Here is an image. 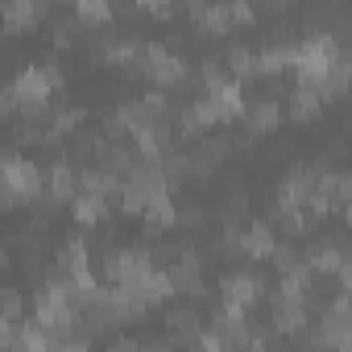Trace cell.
<instances>
[{
  "instance_id": "obj_1",
  "label": "cell",
  "mask_w": 352,
  "mask_h": 352,
  "mask_svg": "<svg viewBox=\"0 0 352 352\" xmlns=\"http://www.w3.org/2000/svg\"><path fill=\"white\" fill-rule=\"evenodd\" d=\"M340 42L336 34H307L294 50V71H298V87H323V79L340 67Z\"/></svg>"
},
{
  "instance_id": "obj_2",
  "label": "cell",
  "mask_w": 352,
  "mask_h": 352,
  "mask_svg": "<svg viewBox=\"0 0 352 352\" xmlns=\"http://www.w3.org/2000/svg\"><path fill=\"white\" fill-rule=\"evenodd\" d=\"M170 191V179H166V170H162V162H145L141 157V166L124 179V187H120V212L124 216H145V208L157 199V195H166Z\"/></svg>"
},
{
  "instance_id": "obj_3",
  "label": "cell",
  "mask_w": 352,
  "mask_h": 352,
  "mask_svg": "<svg viewBox=\"0 0 352 352\" xmlns=\"http://www.w3.org/2000/svg\"><path fill=\"white\" fill-rule=\"evenodd\" d=\"M100 270L112 278V286H137L157 265H153V249L149 245H120V249L100 257Z\"/></svg>"
},
{
  "instance_id": "obj_4",
  "label": "cell",
  "mask_w": 352,
  "mask_h": 352,
  "mask_svg": "<svg viewBox=\"0 0 352 352\" xmlns=\"http://www.w3.org/2000/svg\"><path fill=\"white\" fill-rule=\"evenodd\" d=\"M0 187H9L13 195H21V204H34V199L50 187V179L38 170L34 157H21L17 149H9L5 162H0Z\"/></svg>"
},
{
  "instance_id": "obj_5",
  "label": "cell",
  "mask_w": 352,
  "mask_h": 352,
  "mask_svg": "<svg viewBox=\"0 0 352 352\" xmlns=\"http://www.w3.org/2000/svg\"><path fill=\"white\" fill-rule=\"evenodd\" d=\"M145 75L157 83V91L166 87H183L191 75H195V67L179 54V50H174V46H166V42H149L145 46Z\"/></svg>"
},
{
  "instance_id": "obj_6",
  "label": "cell",
  "mask_w": 352,
  "mask_h": 352,
  "mask_svg": "<svg viewBox=\"0 0 352 352\" xmlns=\"http://www.w3.org/2000/svg\"><path fill=\"white\" fill-rule=\"evenodd\" d=\"M307 298L302 294H290V290H270V327L278 336H298L307 331Z\"/></svg>"
},
{
  "instance_id": "obj_7",
  "label": "cell",
  "mask_w": 352,
  "mask_h": 352,
  "mask_svg": "<svg viewBox=\"0 0 352 352\" xmlns=\"http://www.w3.org/2000/svg\"><path fill=\"white\" fill-rule=\"evenodd\" d=\"M315 191H319V166H302V162H294L290 170H286V179L278 183V208H311V199H315Z\"/></svg>"
},
{
  "instance_id": "obj_8",
  "label": "cell",
  "mask_w": 352,
  "mask_h": 352,
  "mask_svg": "<svg viewBox=\"0 0 352 352\" xmlns=\"http://www.w3.org/2000/svg\"><path fill=\"white\" fill-rule=\"evenodd\" d=\"M187 153H191V179H212L216 166H224V162H228V153H232V137L204 133Z\"/></svg>"
},
{
  "instance_id": "obj_9",
  "label": "cell",
  "mask_w": 352,
  "mask_h": 352,
  "mask_svg": "<svg viewBox=\"0 0 352 352\" xmlns=\"http://www.w3.org/2000/svg\"><path fill=\"white\" fill-rule=\"evenodd\" d=\"M166 274H170L174 294H183V298H204V253L195 249V241L187 245V253L174 261Z\"/></svg>"
},
{
  "instance_id": "obj_10",
  "label": "cell",
  "mask_w": 352,
  "mask_h": 352,
  "mask_svg": "<svg viewBox=\"0 0 352 352\" xmlns=\"http://www.w3.org/2000/svg\"><path fill=\"white\" fill-rule=\"evenodd\" d=\"M261 294H270L265 290V282L257 278V274H249V270H228L224 278H220V302H236V307H253V302H261Z\"/></svg>"
},
{
  "instance_id": "obj_11",
  "label": "cell",
  "mask_w": 352,
  "mask_h": 352,
  "mask_svg": "<svg viewBox=\"0 0 352 352\" xmlns=\"http://www.w3.org/2000/svg\"><path fill=\"white\" fill-rule=\"evenodd\" d=\"M166 331L179 340L183 348H195L199 340H204V319H199V307H191V302H179V307H170L166 311Z\"/></svg>"
},
{
  "instance_id": "obj_12",
  "label": "cell",
  "mask_w": 352,
  "mask_h": 352,
  "mask_svg": "<svg viewBox=\"0 0 352 352\" xmlns=\"http://www.w3.org/2000/svg\"><path fill=\"white\" fill-rule=\"evenodd\" d=\"M46 13H50V0H5V9H0L9 38H17L21 30H34Z\"/></svg>"
},
{
  "instance_id": "obj_13",
  "label": "cell",
  "mask_w": 352,
  "mask_h": 352,
  "mask_svg": "<svg viewBox=\"0 0 352 352\" xmlns=\"http://www.w3.org/2000/svg\"><path fill=\"white\" fill-rule=\"evenodd\" d=\"M278 124H282V100H274V96H257V100H249V112H245V129H249V137H245V145L257 141V137H265V133H274Z\"/></svg>"
},
{
  "instance_id": "obj_14",
  "label": "cell",
  "mask_w": 352,
  "mask_h": 352,
  "mask_svg": "<svg viewBox=\"0 0 352 352\" xmlns=\"http://www.w3.org/2000/svg\"><path fill=\"white\" fill-rule=\"evenodd\" d=\"M278 245L282 241H278L270 220H249L245 232H241V257H249V261H270Z\"/></svg>"
},
{
  "instance_id": "obj_15",
  "label": "cell",
  "mask_w": 352,
  "mask_h": 352,
  "mask_svg": "<svg viewBox=\"0 0 352 352\" xmlns=\"http://www.w3.org/2000/svg\"><path fill=\"white\" fill-rule=\"evenodd\" d=\"M50 191L63 199V204H75L79 195H83V166H75L71 157H58L54 166H50Z\"/></svg>"
},
{
  "instance_id": "obj_16",
  "label": "cell",
  "mask_w": 352,
  "mask_h": 352,
  "mask_svg": "<svg viewBox=\"0 0 352 352\" xmlns=\"http://www.w3.org/2000/svg\"><path fill=\"white\" fill-rule=\"evenodd\" d=\"M212 100H216V112H220V124H232V120H245V112H249V100H245V83H241V79H232L228 87H220V91H212Z\"/></svg>"
},
{
  "instance_id": "obj_17",
  "label": "cell",
  "mask_w": 352,
  "mask_h": 352,
  "mask_svg": "<svg viewBox=\"0 0 352 352\" xmlns=\"http://www.w3.org/2000/svg\"><path fill=\"white\" fill-rule=\"evenodd\" d=\"M344 257H348L344 245H336V241H319V245L307 253V265L315 270V278H336L340 265H344Z\"/></svg>"
},
{
  "instance_id": "obj_18",
  "label": "cell",
  "mask_w": 352,
  "mask_h": 352,
  "mask_svg": "<svg viewBox=\"0 0 352 352\" xmlns=\"http://www.w3.org/2000/svg\"><path fill=\"white\" fill-rule=\"evenodd\" d=\"M120 187H124V179H116L112 170H104V166H83V191L87 195H100V199H112V195H120Z\"/></svg>"
},
{
  "instance_id": "obj_19",
  "label": "cell",
  "mask_w": 352,
  "mask_h": 352,
  "mask_svg": "<svg viewBox=\"0 0 352 352\" xmlns=\"http://www.w3.org/2000/svg\"><path fill=\"white\" fill-rule=\"evenodd\" d=\"M319 108H323V96L315 91V87H290V120H298V124H307V120H315L319 116Z\"/></svg>"
},
{
  "instance_id": "obj_20",
  "label": "cell",
  "mask_w": 352,
  "mask_h": 352,
  "mask_svg": "<svg viewBox=\"0 0 352 352\" xmlns=\"http://www.w3.org/2000/svg\"><path fill=\"white\" fill-rule=\"evenodd\" d=\"M71 216H75V224L79 228H100L104 220H108V199H100V195H79L75 204H71Z\"/></svg>"
},
{
  "instance_id": "obj_21",
  "label": "cell",
  "mask_w": 352,
  "mask_h": 352,
  "mask_svg": "<svg viewBox=\"0 0 352 352\" xmlns=\"http://www.w3.org/2000/svg\"><path fill=\"white\" fill-rule=\"evenodd\" d=\"M270 224H274V232H282L286 241H298V236H307V228H311V212H302V208H278Z\"/></svg>"
},
{
  "instance_id": "obj_22",
  "label": "cell",
  "mask_w": 352,
  "mask_h": 352,
  "mask_svg": "<svg viewBox=\"0 0 352 352\" xmlns=\"http://www.w3.org/2000/svg\"><path fill=\"white\" fill-rule=\"evenodd\" d=\"M129 290H137L149 307H157V302H166V298H174V286H170V274L166 270H149L137 286H129Z\"/></svg>"
},
{
  "instance_id": "obj_23",
  "label": "cell",
  "mask_w": 352,
  "mask_h": 352,
  "mask_svg": "<svg viewBox=\"0 0 352 352\" xmlns=\"http://www.w3.org/2000/svg\"><path fill=\"white\" fill-rule=\"evenodd\" d=\"M224 67L245 83L249 75H257V50L245 46V42H228V50H224Z\"/></svg>"
},
{
  "instance_id": "obj_24",
  "label": "cell",
  "mask_w": 352,
  "mask_h": 352,
  "mask_svg": "<svg viewBox=\"0 0 352 352\" xmlns=\"http://www.w3.org/2000/svg\"><path fill=\"white\" fill-rule=\"evenodd\" d=\"M63 208H67V204H63V199H58V195H54V191L46 187V191H42V195H38V199L30 204V216H34V228H46L50 220H58V216H63Z\"/></svg>"
},
{
  "instance_id": "obj_25",
  "label": "cell",
  "mask_w": 352,
  "mask_h": 352,
  "mask_svg": "<svg viewBox=\"0 0 352 352\" xmlns=\"http://www.w3.org/2000/svg\"><path fill=\"white\" fill-rule=\"evenodd\" d=\"M270 261H274V265H278V274H282V278H286V274H294V270H302V265H307V257H302V253H298V249H294V241H282V245H278V249H274V257H270Z\"/></svg>"
},
{
  "instance_id": "obj_26",
  "label": "cell",
  "mask_w": 352,
  "mask_h": 352,
  "mask_svg": "<svg viewBox=\"0 0 352 352\" xmlns=\"http://www.w3.org/2000/svg\"><path fill=\"white\" fill-rule=\"evenodd\" d=\"M112 5H108V0H79V5H75V17L79 21H91V25H104V21H112Z\"/></svg>"
},
{
  "instance_id": "obj_27",
  "label": "cell",
  "mask_w": 352,
  "mask_h": 352,
  "mask_svg": "<svg viewBox=\"0 0 352 352\" xmlns=\"http://www.w3.org/2000/svg\"><path fill=\"white\" fill-rule=\"evenodd\" d=\"M0 307H5V323H21V311H25V298L17 286H5L0 290Z\"/></svg>"
},
{
  "instance_id": "obj_28",
  "label": "cell",
  "mask_w": 352,
  "mask_h": 352,
  "mask_svg": "<svg viewBox=\"0 0 352 352\" xmlns=\"http://www.w3.org/2000/svg\"><path fill=\"white\" fill-rule=\"evenodd\" d=\"M208 224V212H204V204H179V228H187V232H199Z\"/></svg>"
},
{
  "instance_id": "obj_29",
  "label": "cell",
  "mask_w": 352,
  "mask_h": 352,
  "mask_svg": "<svg viewBox=\"0 0 352 352\" xmlns=\"http://www.w3.org/2000/svg\"><path fill=\"white\" fill-rule=\"evenodd\" d=\"M336 208H352V170L336 179Z\"/></svg>"
},
{
  "instance_id": "obj_30",
  "label": "cell",
  "mask_w": 352,
  "mask_h": 352,
  "mask_svg": "<svg viewBox=\"0 0 352 352\" xmlns=\"http://www.w3.org/2000/svg\"><path fill=\"white\" fill-rule=\"evenodd\" d=\"M224 9H228V21L232 25H249L253 21V9L245 5V0H232V5H224Z\"/></svg>"
},
{
  "instance_id": "obj_31",
  "label": "cell",
  "mask_w": 352,
  "mask_h": 352,
  "mask_svg": "<svg viewBox=\"0 0 352 352\" xmlns=\"http://www.w3.org/2000/svg\"><path fill=\"white\" fill-rule=\"evenodd\" d=\"M141 352H179V340L174 336H153V340L141 344Z\"/></svg>"
},
{
  "instance_id": "obj_32",
  "label": "cell",
  "mask_w": 352,
  "mask_h": 352,
  "mask_svg": "<svg viewBox=\"0 0 352 352\" xmlns=\"http://www.w3.org/2000/svg\"><path fill=\"white\" fill-rule=\"evenodd\" d=\"M104 352H141V340H133V336H112Z\"/></svg>"
},
{
  "instance_id": "obj_33",
  "label": "cell",
  "mask_w": 352,
  "mask_h": 352,
  "mask_svg": "<svg viewBox=\"0 0 352 352\" xmlns=\"http://www.w3.org/2000/svg\"><path fill=\"white\" fill-rule=\"evenodd\" d=\"M336 282H340V290H348V294H352V253L344 257V265H340V274H336Z\"/></svg>"
},
{
  "instance_id": "obj_34",
  "label": "cell",
  "mask_w": 352,
  "mask_h": 352,
  "mask_svg": "<svg viewBox=\"0 0 352 352\" xmlns=\"http://www.w3.org/2000/svg\"><path fill=\"white\" fill-rule=\"evenodd\" d=\"M145 13H153V17H170L174 5H170V0H166V5H162V0H153V5H145Z\"/></svg>"
},
{
  "instance_id": "obj_35",
  "label": "cell",
  "mask_w": 352,
  "mask_h": 352,
  "mask_svg": "<svg viewBox=\"0 0 352 352\" xmlns=\"http://www.w3.org/2000/svg\"><path fill=\"white\" fill-rule=\"evenodd\" d=\"M344 220H348V228H352V208H344Z\"/></svg>"
}]
</instances>
